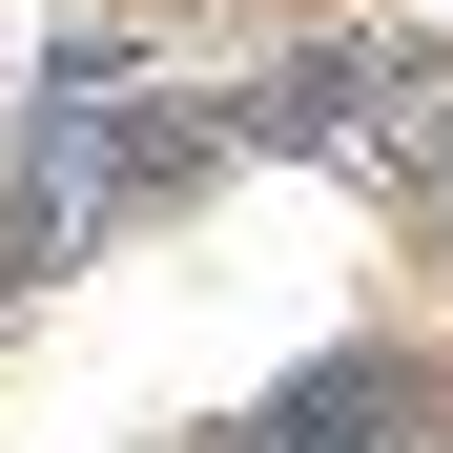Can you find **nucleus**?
<instances>
[{"label":"nucleus","instance_id":"f257e3e1","mask_svg":"<svg viewBox=\"0 0 453 453\" xmlns=\"http://www.w3.org/2000/svg\"><path fill=\"white\" fill-rule=\"evenodd\" d=\"M412 144H433V186H453V83H412Z\"/></svg>","mask_w":453,"mask_h":453}]
</instances>
